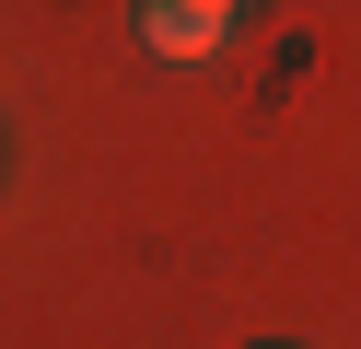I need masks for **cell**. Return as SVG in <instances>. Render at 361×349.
I'll return each instance as SVG.
<instances>
[{
  "instance_id": "cell-1",
  "label": "cell",
  "mask_w": 361,
  "mask_h": 349,
  "mask_svg": "<svg viewBox=\"0 0 361 349\" xmlns=\"http://www.w3.org/2000/svg\"><path fill=\"white\" fill-rule=\"evenodd\" d=\"M140 35L164 47V59H210V47L233 35V0H140Z\"/></svg>"
},
{
  "instance_id": "cell-2",
  "label": "cell",
  "mask_w": 361,
  "mask_h": 349,
  "mask_svg": "<svg viewBox=\"0 0 361 349\" xmlns=\"http://www.w3.org/2000/svg\"><path fill=\"white\" fill-rule=\"evenodd\" d=\"M268 349H280V338H268Z\"/></svg>"
}]
</instances>
